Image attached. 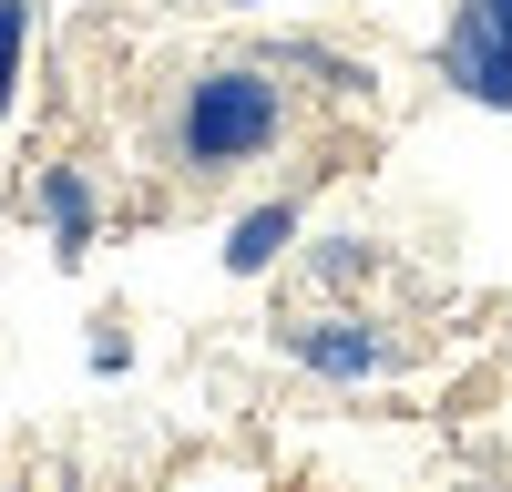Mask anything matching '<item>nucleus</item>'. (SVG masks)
Here are the masks:
<instances>
[{"label": "nucleus", "mask_w": 512, "mask_h": 492, "mask_svg": "<svg viewBox=\"0 0 512 492\" xmlns=\"http://www.w3.org/2000/svg\"><path fill=\"white\" fill-rule=\"evenodd\" d=\"M287 359L318 369V380H338V390H369V380H390V369H400V339H390L379 318H359V308H318V318L287 328Z\"/></svg>", "instance_id": "f03ea898"}, {"label": "nucleus", "mask_w": 512, "mask_h": 492, "mask_svg": "<svg viewBox=\"0 0 512 492\" xmlns=\"http://www.w3.org/2000/svg\"><path fill=\"white\" fill-rule=\"evenodd\" d=\"M369 257H379L369 236H328V257H318V277H328V287H359V277H369Z\"/></svg>", "instance_id": "6e6552de"}, {"label": "nucleus", "mask_w": 512, "mask_h": 492, "mask_svg": "<svg viewBox=\"0 0 512 492\" xmlns=\"http://www.w3.org/2000/svg\"><path fill=\"white\" fill-rule=\"evenodd\" d=\"M31 205H41V226H52V257H62V267H72L82 246H93V226H103V195H93V175H82L72 154H52V164H41Z\"/></svg>", "instance_id": "20e7f679"}, {"label": "nucleus", "mask_w": 512, "mask_h": 492, "mask_svg": "<svg viewBox=\"0 0 512 492\" xmlns=\"http://www.w3.org/2000/svg\"><path fill=\"white\" fill-rule=\"evenodd\" d=\"M482 11H492V21H502V31H512V0H482Z\"/></svg>", "instance_id": "1a4fd4ad"}, {"label": "nucleus", "mask_w": 512, "mask_h": 492, "mask_svg": "<svg viewBox=\"0 0 512 492\" xmlns=\"http://www.w3.org/2000/svg\"><path fill=\"white\" fill-rule=\"evenodd\" d=\"M287 144H297V82L277 52H205L154 103V154L185 185H226Z\"/></svg>", "instance_id": "f257e3e1"}, {"label": "nucleus", "mask_w": 512, "mask_h": 492, "mask_svg": "<svg viewBox=\"0 0 512 492\" xmlns=\"http://www.w3.org/2000/svg\"><path fill=\"white\" fill-rule=\"evenodd\" d=\"M287 72H318L328 82V93H369V72L349 62V52H328V41H287V52H277Z\"/></svg>", "instance_id": "0eeeda50"}, {"label": "nucleus", "mask_w": 512, "mask_h": 492, "mask_svg": "<svg viewBox=\"0 0 512 492\" xmlns=\"http://www.w3.org/2000/svg\"><path fill=\"white\" fill-rule=\"evenodd\" d=\"M21 72H31V0H0V123L21 103Z\"/></svg>", "instance_id": "423d86ee"}, {"label": "nucleus", "mask_w": 512, "mask_h": 492, "mask_svg": "<svg viewBox=\"0 0 512 492\" xmlns=\"http://www.w3.org/2000/svg\"><path fill=\"white\" fill-rule=\"evenodd\" d=\"M441 82L482 113H512V31L482 11V0H451L441 21Z\"/></svg>", "instance_id": "7ed1b4c3"}, {"label": "nucleus", "mask_w": 512, "mask_h": 492, "mask_svg": "<svg viewBox=\"0 0 512 492\" xmlns=\"http://www.w3.org/2000/svg\"><path fill=\"white\" fill-rule=\"evenodd\" d=\"M216 11H267V0H216Z\"/></svg>", "instance_id": "9d476101"}, {"label": "nucleus", "mask_w": 512, "mask_h": 492, "mask_svg": "<svg viewBox=\"0 0 512 492\" xmlns=\"http://www.w3.org/2000/svg\"><path fill=\"white\" fill-rule=\"evenodd\" d=\"M297 226H308V205H297V195L246 205V216L226 226V277H277V267H287V246H297Z\"/></svg>", "instance_id": "39448f33"}]
</instances>
